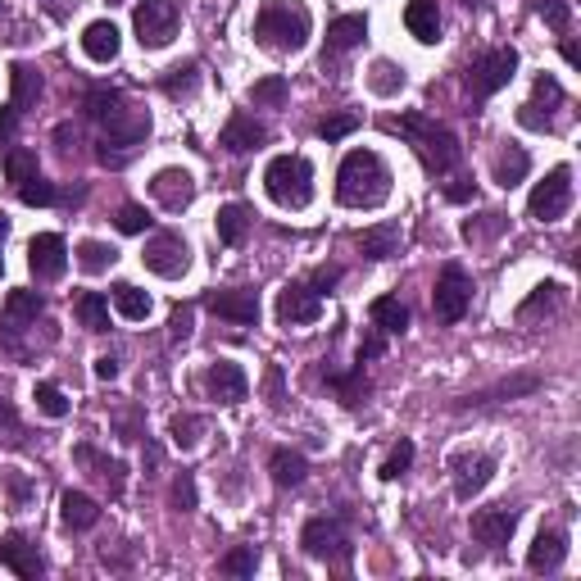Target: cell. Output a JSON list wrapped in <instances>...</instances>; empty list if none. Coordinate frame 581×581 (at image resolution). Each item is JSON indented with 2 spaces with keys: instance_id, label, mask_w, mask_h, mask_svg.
Masks as SVG:
<instances>
[{
  "instance_id": "obj_61",
  "label": "cell",
  "mask_w": 581,
  "mask_h": 581,
  "mask_svg": "<svg viewBox=\"0 0 581 581\" xmlns=\"http://www.w3.org/2000/svg\"><path fill=\"white\" fill-rule=\"evenodd\" d=\"M0 432H19V414L10 400H0Z\"/></svg>"
},
{
  "instance_id": "obj_45",
  "label": "cell",
  "mask_w": 581,
  "mask_h": 581,
  "mask_svg": "<svg viewBox=\"0 0 581 581\" xmlns=\"http://www.w3.org/2000/svg\"><path fill=\"white\" fill-rule=\"evenodd\" d=\"M368 87H373L377 96H395V91L404 87V69H395L391 60H377L373 73H368Z\"/></svg>"
},
{
  "instance_id": "obj_19",
  "label": "cell",
  "mask_w": 581,
  "mask_h": 581,
  "mask_svg": "<svg viewBox=\"0 0 581 581\" xmlns=\"http://www.w3.org/2000/svg\"><path fill=\"white\" fill-rule=\"evenodd\" d=\"M0 563H5L14 577H23V581H37L41 572H46L37 545H32L23 532H5V536H0Z\"/></svg>"
},
{
  "instance_id": "obj_48",
  "label": "cell",
  "mask_w": 581,
  "mask_h": 581,
  "mask_svg": "<svg viewBox=\"0 0 581 581\" xmlns=\"http://www.w3.org/2000/svg\"><path fill=\"white\" fill-rule=\"evenodd\" d=\"M414 441H400L391 454H386V463H382V482H395V477H404L409 468H414Z\"/></svg>"
},
{
  "instance_id": "obj_32",
  "label": "cell",
  "mask_w": 581,
  "mask_h": 581,
  "mask_svg": "<svg viewBox=\"0 0 581 581\" xmlns=\"http://www.w3.org/2000/svg\"><path fill=\"white\" fill-rule=\"evenodd\" d=\"M527 173H532V155L522 146H504L500 155H495V182H500V187H518Z\"/></svg>"
},
{
  "instance_id": "obj_25",
  "label": "cell",
  "mask_w": 581,
  "mask_h": 581,
  "mask_svg": "<svg viewBox=\"0 0 581 581\" xmlns=\"http://www.w3.org/2000/svg\"><path fill=\"white\" fill-rule=\"evenodd\" d=\"M214 227H218V241H223V246H241V241L250 237V227H255V214H250V205L232 200V205H223L214 214Z\"/></svg>"
},
{
  "instance_id": "obj_52",
  "label": "cell",
  "mask_w": 581,
  "mask_h": 581,
  "mask_svg": "<svg viewBox=\"0 0 581 581\" xmlns=\"http://www.w3.org/2000/svg\"><path fill=\"white\" fill-rule=\"evenodd\" d=\"M168 500H173V509H178V513H191V509H196V477H191V473H178V482H173Z\"/></svg>"
},
{
  "instance_id": "obj_16",
  "label": "cell",
  "mask_w": 581,
  "mask_h": 581,
  "mask_svg": "<svg viewBox=\"0 0 581 581\" xmlns=\"http://www.w3.org/2000/svg\"><path fill=\"white\" fill-rule=\"evenodd\" d=\"M150 196H155L168 214H182V209L196 200V178H191L187 168H159L155 178H150Z\"/></svg>"
},
{
  "instance_id": "obj_49",
  "label": "cell",
  "mask_w": 581,
  "mask_h": 581,
  "mask_svg": "<svg viewBox=\"0 0 581 581\" xmlns=\"http://www.w3.org/2000/svg\"><path fill=\"white\" fill-rule=\"evenodd\" d=\"M355 128H359V114H355V109H341V114H332V119L318 123V137H323V141H345Z\"/></svg>"
},
{
  "instance_id": "obj_2",
  "label": "cell",
  "mask_w": 581,
  "mask_h": 581,
  "mask_svg": "<svg viewBox=\"0 0 581 581\" xmlns=\"http://www.w3.org/2000/svg\"><path fill=\"white\" fill-rule=\"evenodd\" d=\"M255 37L259 46L282 50V55H296L309 46L314 37V14L300 5V0H264L255 14Z\"/></svg>"
},
{
  "instance_id": "obj_9",
  "label": "cell",
  "mask_w": 581,
  "mask_h": 581,
  "mask_svg": "<svg viewBox=\"0 0 581 581\" xmlns=\"http://www.w3.org/2000/svg\"><path fill=\"white\" fill-rule=\"evenodd\" d=\"M473 305V277L463 273L459 264H445L441 277H436V296H432V314L441 323H459Z\"/></svg>"
},
{
  "instance_id": "obj_6",
  "label": "cell",
  "mask_w": 581,
  "mask_h": 581,
  "mask_svg": "<svg viewBox=\"0 0 581 581\" xmlns=\"http://www.w3.org/2000/svg\"><path fill=\"white\" fill-rule=\"evenodd\" d=\"M513 73H518V50H513V46L486 50V55H477V60L468 64V96L491 100L500 87H509Z\"/></svg>"
},
{
  "instance_id": "obj_31",
  "label": "cell",
  "mask_w": 581,
  "mask_h": 581,
  "mask_svg": "<svg viewBox=\"0 0 581 581\" xmlns=\"http://www.w3.org/2000/svg\"><path fill=\"white\" fill-rule=\"evenodd\" d=\"M368 318H373V327L386 332V336H400L404 327H409V309H404L395 296H377L373 305H368Z\"/></svg>"
},
{
  "instance_id": "obj_20",
  "label": "cell",
  "mask_w": 581,
  "mask_h": 581,
  "mask_svg": "<svg viewBox=\"0 0 581 581\" xmlns=\"http://www.w3.org/2000/svg\"><path fill=\"white\" fill-rule=\"evenodd\" d=\"M450 468H454V495H459V500L482 495L486 482L495 477V459H491V454H459Z\"/></svg>"
},
{
  "instance_id": "obj_35",
  "label": "cell",
  "mask_w": 581,
  "mask_h": 581,
  "mask_svg": "<svg viewBox=\"0 0 581 581\" xmlns=\"http://www.w3.org/2000/svg\"><path fill=\"white\" fill-rule=\"evenodd\" d=\"M114 309H119L128 323H141V318H150V296L132 282H114Z\"/></svg>"
},
{
  "instance_id": "obj_55",
  "label": "cell",
  "mask_w": 581,
  "mask_h": 581,
  "mask_svg": "<svg viewBox=\"0 0 581 581\" xmlns=\"http://www.w3.org/2000/svg\"><path fill=\"white\" fill-rule=\"evenodd\" d=\"M504 227V214H482V223H463V237L468 241H486V237H495Z\"/></svg>"
},
{
  "instance_id": "obj_4",
  "label": "cell",
  "mask_w": 581,
  "mask_h": 581,
  "mask_svg": "<svg viewBox=\"0 0 581 581\" xmlns=\"http://www.w3.org/2000/svg\"><path fill=\"white\" fill-rule=\"evenodd\" d=\"M264 191L282 209H305L314 200V164L305 155H277L264 168Z\"/></svg>"
},
{
  "instance_id": "obj_1",
  "label": "cell",
  "mask_w": 581,
  "mask_h": 581,
  "mask_svg": "<svg viewBox=\"0 0 581 581\" xmlns=\"http://www.w3.org/2000/svg\"><path fill=\"white\" fill-rule=\"evenodd\" d=\"M391 164L377 150H350L336 168V200L345 209H377L391 200Z\"/></svg>"
},
{
  "instance_id": "obj_46",
  "label": "cell",
  "mask_w": 581,
  "mask_h": 581,
  "mask_svg": "<svg viewBox=\"0 0 581 581\" xmlns=\"http://www.w3.org/2000/svg\"><path fill=\"white\" fill-rule=\"evenodd\" d=\"M255 568H259L255 545H237V550L223 554V572H227V577H255Z\"/></svg>"
},
{
  "instance_id": "obj_40",
  "label": "cell",
  "mask_w": 581,
  "mask_h": 581,
  "mask_svg": "<svg viewBox=\"0 0 581 581\" xmlns=\"http://www.w3.org/2000/svg\"><path fill=\"white\" fill-rule=\"evenodd\" d=\"M5 178H10L14 187H23V182H32V178H37V150L14 146L10 155H5Z\"/></svg>"
},
{
  "instance_id": "obj_22",
  "label": "cell",
  "mask_w": 581,
  "mask_h": 581,
  "mask_svg": "<svg viewBox=\"0 0 581 581\" xmlns=\"http://www.w3.org/2000/svg\"><path fill=\"white\" fill-rule=\"evenodd\" d=\"M323 382L332 386V395L341 404H364L368 391H373V382H368L364 364H355V368H323Z\"/></svg>"
},
{
  "instance_id": "obj_18",
  "label": "cell",
  "mask_w": 581,
  "mask_h": 581,
  "mask_svg": "<svg viewBox=\"0 0 581 581\" xmlns=\"http://www.w3.org/2000/svg\"><path fill=\"white\" fill-rule=\"evenodd\" d=\"M559 105H563V87L550 78V73H541V78H536V96L518 109V123L522 128H532V132H550L554 128L550 109H559Z\"/></svg>"
},
{
  "instance_id": "obj_15",
  "label": "cell",
  "mask_w": 581,
  "mask_h": 581,
  "mask_svg": "<svg viewBox=\"0 0 581 581\" xmlns=\"http://www.w3.org/2000/svg\"><path fill=\"white\" fill-rule=\"evenodd\" d=\"M205 391H209V400H218V404H241L250 395V377L241 364L218 359V364L205 368Z\"/></svg>"
},
{
  "instance_id": "obj_34",
  "label": "cell",
  "mask_w": 581,
  "mask_h": 581,
  "mask_svg": "<svg viewBox=\"0 0 581 581\" xmlns=\"http://www.w3.org/2000/svg\"><path fill=\"white\" fill-rule=\"evenodd\" d=\"M41 309H46V300H41V291H28V286H19V291H10L5 296V318L10 323H37Z\"/></svg>"
},
{
  "instance_id": "obj_54",
  "label": "cell",
  "mask_w": 581,
  "mask_h": 581,
  "mask_svg": "<svg viewBox=\"0 0 581 581\" xmlns=\"http://www.w3.org/2000/svg\"><path fill=\"white\" fill-rule=\"evenodd\" d=\"M168 332H173V341H187V336L196 332V309H191V305L173 309V318H168Z\"/></svg>"
},
{
  "instance_id": "obj_10",
  "label": "cell",
  "mask_w": 581,
  "mask_h": 581,
  "mask_svg": "<svg viewBox=\"0 0 581 581\" xmlns=\"http://www.w3.org/2000/svg\"><path fill=\"white\" fill-rule=\"evenodd\" d=\"M141 264L155 277H182L191 264V250L178 232H155V237L146 241V250H141Z\"/></svg>"
},
{
  "instance_id": "obj_60",
  "label": "cell",
  "mask_w": 581,
  "mask_h": 581,
  "mask_svg": "<svg viewBox=\"0 0 581 581\" xmlns=\"http://www.w3.org/2000/svg\"><path fill=\"white\" fill-rule=\"evenodd\" d=\"M96 377H100V382H114V377H119V359H114V355H100L96 359Z\"/></svg>"
},
{
  "instance_id": "obj_38",
  "label": "cell",
  "mask_w": 581,
  "mask_h": 581,
  "mask_svg": "<svg viewBox=\"0 0 581 581\" xmlns=\"http://www.w3.org/2000/svg\"><path fill=\"white\" fill-rule=\"evenodd\" d=\"M10 87H14V105L28 109L41 100V73L32 69V64H14L10 69Z\"/></svg>"
},
{
  "instance_id": "obj_26",
  "label": "cell",
  "mask_w": 581,
  "mask_h": 581,
  "mask_svg": "<svg viewBox=\"0 0 581 581\" xmlns=\"http://www.w3.org/2000/svg\"><path fill=\"white\" fill-rule=\"evenodd\" d=\"M364 37H368L364 14H341V19L327 28V55H323V60H336V55H345V50H355Z\"/></svg>"
},
{
  "instance_id": "obj_37",
  "label": "cell",
  "mask_w": 581,
  "mask_h": 581,
  "mask_svg": "<svg viewBox=\"0 0 581 581\" xmlns=\"http://www.w3.org/2000/svg\"><path fill=\"white\" fill-rule=\"evenodd\" d=\"M114 259H119V250L105 246V241H78V268H82V273L100 277V273L114 268Z\"/></svg>"
},
{
  "instance_id": "obj_58",
  "label": "cell",
  "mask_w": 581,
  "mask_h": 581,
  "mask_svg": "<svg viewBox=\"0 0 581 581\" xmlns=\"http://www.w3.org/2000/svg\"><path fill=\"white\" fill-rule=\"evenodd\" d=\"M386 355V332H368L364 341H359V364H368V359H382Z\"/></svg>"
},
{
  "instance_id": "obj_50",
  "label": "cell",
  "mask_w": 581,
  "mask_h": 581,
  "mask_svg": "<svg viewBox=\"0 0 581 581\" xmlns=\"http://www.w3.org/2000/svg\"><path fill=\"white\" fill-rule=\"evenodd\" d=\"M19 196H23V205H55V200H60V191H55V182H46L37 173L32 182H23V187H19Z\"/></svg>"
},
{
  "instance_id": "obj_44",
  "label": "cell",
  "mask_w": 581,
  "mask_h": 581,
  "mask_svg": "<svg viewBox=\"0 0 581 581\" xmlns=\"http://www.w3.org/2000/svg\"><path fill=\"white\" fill-rule=\"evenodd\" d=\"M32 400H37V409H41L46 418H64V414H69V395H64L55 382H37Z\"/></svg>"
},
{
  "instance_id": "obj_3",
  "label": "cell",
  "mask_w": 581,
  "mask_h": 581,
  "mask_svg": "<svg viewBox=\"0 0 581 581\" xmlns=\"http://www.w3.org/2000/svg\"><path fill=\"white\" fill-rule=\"evenodd\" d=\"M395 132H400L409 146H414V155L423 159L427 173H436V178H445V173H454L463 159V146L459 137H454L450 128H441L436 119H427V114H400V119L391 123Z\"/></svg>"
},
{
  "instance_id": "obj_33",
  "label": "cell",
  "mask_w": 581,
  "mask_h": 581,
  "mask_svg": "<svg viewBox=\"0 0 581 581\" xmlns=\"http://www.w3.org/2000/svg\"><path fill=\"white\" fill-rule=\"evenodd\" d=\"M268 473H273L277 486H300V482H305V473H309V463H305V454H296V450H273Z\"/></svg>"
},
{
  "instance_id": "obj_14",
  "label": "cell",
  "mask_w": 581,
  "mask_h": 581,
  "mask_svg": "<svg viewBox=\"0 0 581 581\" xmlns=\"http://www.w3.org/2000/svg\"><path fill=\"white\" fill-rule=\"evenodd\" d=\"M28 268L37 282L64 277V268H69V246H64L60 232H37V237L28 241Z\"/></svg>"
},
{
  "instance_id": "obj_28",
  "label": "cell",
  "mask_w": 581,
  "mask_h": 581,
  "mask_svg": "<svg viewBox=\"0 0 581 581\" xmlns=\"http://www.w3.org/2000/svg\"><path fill=\"white\" fill-rule=\"evenodd\" d=\"M404 28L414 32L423 46H432L441 37V10H436V0H409L404 5Z\"/></svg>"
},
{
  "instance_id": "obj_8",
  "label": "cell",
  "mask_w": 581,
  "mask_h": 581,
  "mask_svg": "<svg viewBox=\"0 0 581 581\" xmlns=\"http://www.w3.org/2000/svg\"><path fill=\"white\" fill-rule=\"evenodd\" d=\"M132 32L146 50H159L178 37V5L173 0H137L132 10Z\"/></svg>"
},
{
  "instance_id": "obj_36",
  "label": "cell",
  "mask_w": 581,
  "mask_h": 581,
  "mask_svg": "<svg viewBox=\"0 0 581 581\" xmlns=\"http://www.w3.org/2000/svg\"><path fill=\"white\" fill-rule=\"evenodd\" d=\"M73 314H78V323L87 327V332H109V300L100 296V291H87V296H78Z\"/></svg>"
},
{
  "instance_id": "obj_43",
  "label": "cell",
  "mask_w": 581,
  "mask_h": 581,
  "mask_svg": "<svg viewBox=\"0 0 581 581\" xmlns=\"http://www.w3.org/2000/svg\"><path fill=\"white\" fill-rule=\"evenodd\" d=\"M119 100H123V91H119V87H91L87 96H82V114H87L91 123H100V119L109 114V109L119 105Z\"/></svg>"
},
{
  "instance_id": "obj_17",
  "label": "cell",
  "mask_w": 581,
  "mask_h": 581,
  "mask_svg": "<svg viewBox=\"0 0 581 581\" xmlns=\"http://www.w3.org/2000/svg\"><path fill=\"white\" fill-rule=\"evenodd\" d=\"M513 532H518V509H509V504H495V509L473 513V536H477V545H486V550H504V545L513 541Z\"/></svg>"
},
{
  "instance_id": "obj_57",
  "label": "cell",
  "mask_w": 581,
  "mask_h": 581,
  "mask_svg": "<svg viewBox=\"0 0 581 581\" xmlns=\"http://www.w3.org/2000/svg\"><path fill=\"white\" fill-rule=\"evenodd\" d=\"M341 273H345L341 264H323V268H314V277H309V286H314L318 296H323V291H332V286L341 282Z\"/></svg>"
},
{
  "instance_id": "obj_21",
  "label": "cell",
  "mask_w": 581,
  "mask_h": 581,
  "mask_svg": "<svg viewBox=\"0 0 581 581\" xmlns=\"http://www.w3.org/2000/svg\"><path fill=\"white\" fill-rule=\"evenodd\" d=\"M563 559H568V536L554 532V527H541L532 541V550H527V568L532 572H559Z\"/></svg>"
},
{
  "instance_id": "obj_56",
  "label": "cell",
  "mask_w": 581,
  "mask_h": 581,
  "mask_svg": "<svg viewBox=\"0 0 581 581\" xmlns=\"http://www.w3.org/2000/svg\"><path fill=\"white\" fill-rule=\"evenodd\" d=\"M441 191H445V200H450V205H468V200H477V182L473 178H450Z\"/></svg>"
},
{
  "instance_id": "obj_51",
  "label": "cell",
  "mask_w": 581,
  "mask_h": 581,
  "mask_svg": "<svg viewBox=\"0 0 581 581\" xmlns=\"http://www.w3.org/2000/svg\"><path fill=\"white\" fill-rule=\"evenodd\" d=\"M114 223H119V232H128V237H141L150 227V214H146V205H119V218H114Z\"/></svg>"
},
{
  "instance_id": "obj_30",
  "label": "cell",
  "mask_w": 581,
  "mask_h": 581,
  "mask_svg": "<svg viewBox=\"0 0 581 581\" xmlns=\"http://www.w3.org/2000/svg\"><path fill=\"white\" fill-rule=\"evenodd\" d=\"M359 250L368 259H391L400 250V223H377V227H364L359 232Z\"/></svg>"
},
{
  "instance_id": "obj_39",
  "label": "cell",
  "mask_w": 581,
  "mask_h": 581,
  "mask_svg": "<svg viewBox=\"0 0 581 581\" xmlns=\"http://www.w3.org/2000/svg\"><path fill=\"white\" fill-rule=\"evenodd\" d=\"M159 87H164V96H173V100H191L196 87H200V64H178V69H168Z\"/></svg>"
},
{
  "instance_id": "obj_47",
  "label": "cell",
  "mask_w": 581,
  "mask_h": 581,
  "mask_svg": "<svg viewBox=\"0 0 581 581\" xmlns=\"http://www.w3.org/2000/svg\"><path fill=\"white\" fill-rule=\"evenodd\" d=\"M168 432H173V445H178V450H191V445L200 441V432H205V418H200V414H178Z\"/></svg>"
},
{
  "instance_id": "obj_23",
  "label": "cell",
  "mask_w": 581,
  "mask_h": 581,
  "mask_svg": "<svg viewBox=\"0 0 581 581\" xmlns=\"http://www.w3.org/2000/svg\"><path fill=\"white\" fill-rule=\"evenodd\" d=\"M264 141H268L264 123H255L250 114H232V119H227V128H223V137H218V146L232 150V155H246V150L264 146Z\"/></svg>"
},
{
  "instance_id": "obj_41",
  "label": "cell",
  "mask_w": 581,
  "mask_h": 581,
  "mask_svg": "<svg viewBox=\"0 0 581 581\" xmlns=\"http://www.w3.org/2000/svg\"><path fill=\"white\" fill-rule=\"evenodd\" d=\"M559 300H563V286H554V282H545V286H536L532 296L522 300V309H518V318L527 323V318H536V314H550V309H559Z\"/></svg>"
},
{
  "instance_id": "obj_42",
  "label": "cell",
  "mask_w": 581,
  "mask_h": 581,
  "mask_svg": "<svg viewBox=\"0 0 581 581\" xmlns=\"http://www.w3.org/2000/svg\"><path fill=\"white\" fill-rule=\"evenodd\" d=\"M286 96H291V82H286L282 73H273V78H259L255 87H250V100H255V105H268V109L286 105Z\"/></svg>"
},
{
  "instance_id": "obj_62",
  "label": "cell",
  "mask_w": 581,
  "mask_h": 581,
  "mask_svg": "<svg viewBox=\"0 0 581 581\" xmlns=\"http://www.w3.org/2000/svg\"><path fill=\"white\" fill-rule=\"evenodd\" d=\"M5 237H10V218H5V209H0V246H5ZM0 268H5V259H0Z\"/></svg>"
},
{
  "instance_id": "obj_11",
  "label": "cell",
  "mask_w": 581,
  "mask_h": 581,
  "mask_svg": "<svg viewBox=\"0 0 581 581\" xmlns=\"http://www.w3.org/2000/svg\"><path fill=\"white\" fill-rule=\"evenodd\" d=\"M300 545L314 559H345L350 554V532H345L341 518H309L305 532H300Z\"/></svg>"
},
{
  "instance_id": "obj_13",
  "label": "cell",
  "mask_w": 581,
  "mask_h": 581,
  "mask_svg": "<svg viewBox=\"0 0 581 581\" xmlns=\"http://www.w3.org/2000/svg\"><path fill=\"white\" fill-rule=\"evenodd\" d=\"M205 309L223 323H237V327H255L259 323V296L250 286H232V291H209Z\"/></svg>"
},
{
  "instance_id": "obj_24",
  "label": "cell",
  "mask_w": 581,
  "mask_h": 581,
  "mask_svg": "<svg viewBox=\"0 0 581 581\" xmlns=\"http://www.w3.org/2000/svg\"><path fill=\"white\" fill-rule=\"evenodd\" d=\"M73 459L87 463V468H96V477L109 486V495H123V486H128V468H123V459H109V454H100L96 445H73Z\"/></svg>"
},
{
  "instance_id": "obj_7",
  "label": "cell",
  "mask_w": 581,
  "mask_h": 581,
  "mask_svg": "<svg viewBox=\"0 0 581 581\" xmlns=\"http://www.w3.org/2000/svg\"><path fill=\"white\" fill-rule=\"evenodd\" d=\"M572 205V168L559 164L545 173V182H536L532 196H527V214L536 218V223H559L563 214H568Z\"/></svg>"
},
{
  "instance_id": "obj_5",
  "label": "cell",
  "mask_w": 581,
  "mask_h": 581,
  "mask_svg": "<svg viewBox=\"0 0 581 581\" xmlns=\"http://www.w3.org/2000/svg\"><path fill=\"white\" fill-rule=\"evenodd\" d=\"M100 132H105L100 150H114V146H119V155H132V150H137L141 141L150 137V114L123 96L119 105H114L105 119H100Z\"/></svg>"
},
{
  "instance_id": "obj_29",
  "label": "cell",
  "mask_w": 581,
  "mask_h": 581,
  "mask_svg": "<svg viewBox=\"0 0 581 581\" xmlns=\"http://www.w3.org/2000/svg\"><path fill=\"white\" fill-rule=\"evenodd\" d=\"M119 28H114V23L109 19H96V23H87V32H82V50H87L91 60L96 64H109L114 60V55H119Z\"/></svg>"
},
{
  "instance_id": "obj_53",
  "label": "cell",
  "mask_w": 581,
  "mask_h": 581,
  "mask_svg": "<svg viewBox=\"0 0 581 581\" xmlns=\"http://www.w3.org/2000/svg\"><path fill=\"white\" fill-rule=\"evenodd\" d=\"M541 19L550 23V28L563 37V32L572 28V10H568V0H545V5H541Z\"/></svg>"
},
{
  "instance_id": "obj_27",
  "label": "cell",
  "mask_w": 581,
  "mask_h": 581,
  "mask_svg": "<svg viewBox=\"0 0 581 581\" xmlns=\"http://www.w3.org/2000/svg\"><path fill=\"white\" fill-rule=\"evenodd\" d=\"M60 522L69 527V532H91L100 522V504L91 500L87 491H64L60 500Z\"/></svg>"
},
{
  "instance_id": "obj_12",
  "label": "cell",
  "mask_w": 581,
  "mask_h": 581,
  "mask_svg": "<svg viewBox=\"0 0 581 581\" xmlns=\"http://www.w3.org/2000/svg\"><path fill=\"white\" fill-rule=\"evenodd\" d=\"M323 318V296H318L309 282H291L277 291V323L286 327H305Z\"/></svg>"
},
{
  "instance_id": "obj_59",
  "label": "cell",
  "mask_w": 581,
  "mask_h": 581,
  "mask_svg": "<svg viewBox=\"0 0 581 581\" xmlns=\"http://www.w3.org/2000/svg\"><path fill=\"white\" fill-rule=\"evenodd\" d=\"M19 114H23V109L14 105V100H10L5 109H0V141H10V137H14V128H19Z\"/></svg>"
}]
</instances>
